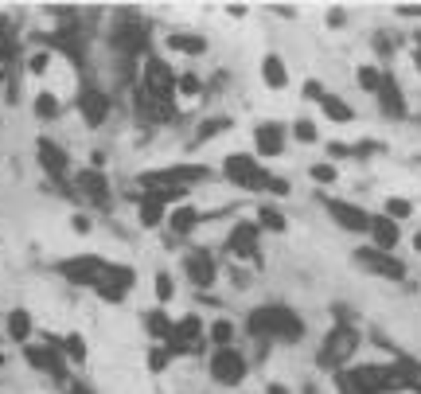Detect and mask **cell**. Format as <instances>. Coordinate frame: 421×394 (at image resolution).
Returning <instances> with one entry per match:
<instances>
[{"mask_svg": "<svg viewBox=\"0 0 421 394\" xmlns=\"http://www.w3.org/2000/svg\"><path fill=\"white\" fill-rule=\"evenodd\" d=\"M246 332L250 336H269V340H285V344H297L304 336V320L289 305H262L246 316Z\"/></svg>", "mask_w": 421, "mask_h": 394, "instance_id": "cell-1", "label": "cell"}, {"mask_svg": "<svg viewBox=\"0 0 421 394\" xmlns=\"http://www.w3.org/2000/svg\"><path fill=\"white\" fill-rule=\"evenodd\" d=\"M363 336L351 328V324H336L332 332L324 336V344H320V355H316V363L324 371H343V363H348L355 351H359Z\"/></svg>", "mask_w": 421, "mask_h": 394, "instance_id": "cell-2", "label": "cell"}, {"mask_svg": "<svg viewBox=\"0 0 421 394\" xmlns=\"http://www.w3.org/2000/svg\"><path fill=\"white\" fill-rule=\"evenodd\" d=\"M223 176H227L230 184L246 188V191H269V179H273L253 156H246V153H230L227 160H223Z\"/></svg>", "mask_w": 421, "mask_h": 394, "instance_id": "cell-3", "label": "cell"}, {"mask_svg": "<svg viewBox=\"0 0 421 394\" xmlns=\"http://www.w3.org/2000/svg\"><path fill=\"white\" fill-rule=\"evenodd\" d=\"M207 371H211V379L218 386H238L246 379V355L234 351V347H215L211 359H207Z\"/></svg>", "mask_w": 421, "mask_h": 394, "instance_id": "cell-4", "label": "cell"}, {"mask_svg": "<svg viewBox=\"0 0 421 394\" xmlns=\"http://www.w3.org/2000/svg\"><path fill=\"white\" fill-rule=\"evenodd\" d=\"M106 258L102 254H78V258H67V262H59L55 270H59L71 285H86V289H94V281L102 274H106Z\"/></svg>", "mask_w": 421, "mask_h": 394, "instance_id": "cell-5", "label": "cell"}, {"mask_svg": "<svg viewBox=\"0 0 421 394\" xmlns=\"http://www.w3.org/2000/svg\"><path fill=\"white\" fill-rule=\"evenodd\" d=\"M24 359L36 371L51 375L55 382H67V359L59 351V340H47V344H24Z\"/></svg>", "mask_w": 421, "mask_h": 394, "instance_id": "cell-6", "label": "cell"}, {"mask_svg": "<svg viewBox=\"0 0 421 394\" xmlns=\"http://www.w3.org/2000/svg\"><path fill=\"white\" fill-rule=\"evenodd\" d=\"M211 172L199 164H172V168H157V172H145L141 184L145 188H187V184H199L207 179Z\"/></svg>", "mask_w": 421, "mask_h": 394, "instance_id": "cell-7", "label": "cell"}, {"mask_svg": "<svg viewBox=\"0 0 421 394\" xmlns=\"http://www.w3.org/2000/svg\"><path fill=\"white\" fill-rule=\"evenodd\" d=\"M145 43H148V28L141 24L137 16H121L117 28H113V36H109V47L133 59V55H141V51H145Z\"/></svg>", "mask_w": 421, "mask_h": 394, "instance_id": "cell-8", "label": "cell"}, {"mask_svg": "<svg viewBox=\"0 0 421 394\" xmlns=\"http://www.w3.org/2000/svg\"><path fill=\"white\" fill-rule=\"evenodd\" d=\"M133 281H137V274H133L129 265H113V262H109L106 274L94 281V293L102 300H109V305H121V300H125V293L133 289Z\"/></svg>", "mask_w": 421, "mask_h": 394, "instance_id": "cell-9", "label": "cell"}, {"mask_svg": "<svg viewBox=\"0 0 421 394\" xmlns=\"http://www.w3.org/2000/svg\"><path fill=\"white\" fill-rule=\"evenodd\" d=\"M320 204H324L328 215L336 219V227H339V230H351V234H367V227H371V211H363V207L348 204V199H332V195H324Z\"/></svg>", "mask_w": 421, "mask_h": 394, "instance_id": "cell-10", "label": "cell"}, {"mask_svg": "<svg viewBox=\"0 0 421 394\" xmlns=\"http://www.w3.org/2000/svg\"><path fill=\"white\" fill-rule=\"evenodd\" d=\"M351 258H355V265H359V270H371V274L386 277V281H402V277H406V265L398 262L394 254L374 250V246H363V250H355Z\"/></svg>", "mask_w": 421, "mask_h": 394, "instance_id": "cell-11", "label": "cell"}, {"mask_svg": "<svg viewBox=\"0 0 421 394\" xmlns=\"http://www.w3.org/2000/svg\"><path fill=\"white\" fill-rule=\"evenodd\" d=\"M141 90H145V94H152V98H176V71H172L160 55H148V59H145V83H141Z\"/></svg>", "mask_w": 421, "mask_h": 394, "instance_id": "cell-12", "label": "cell"}, {"mask_svg": "<svg viewBox=\"0 0 421 394\" xmlns=\"http://www.w3.org/2000/svg\"><path fill=\"white\" fill-rule=\"evenodd\" d=\"M74 106H78V113H82V121L90 125V129H98V125L109 118V94L98 90V86H82Z\"/></svg>", "mask_w": 421, "mask_h": 394, "instance_id": "cell-13", "label": "cell"}, {"mask_svg": "<svg viewBox=\"0 0 421 394\" xmlns=\"http://www.w3.org/2000/svg\"><path fill=\"white\" fill-rule=\"evenodd\" d=\"M258 239H262L258 223H234V230L227 234V250L238 254V258H246V262H258V258H262Z\"/></svg>", "mask_w": 421, "mask_h": 394, "instance_id": "cell-14", "label": "cell"}, {"mask_svg": "<svg viewBox=\"0 0 421 394\" xmlns=\"http://www.w3.org/2000/svg\"><path fill=\"white\" fill-rule=\"evenodd\" d=\"M36 156H39V164H43V172H47L55 184L67 179V172H71V156L62 153L51 137H39V141H36Z\"/></svg>", "mask_w": 421, "mask_h": 394, "instance_id": "cell-15", "label": "cell"}, {"mask_svg": "<svg viewBox=\"0 0 421 394\" xmlns=\"http://www.w3.org/2000/svg\"><path fill=\"white\" fill-rule=\"evenodd\" d=\"M74 191L86 195L94 207L109 204V179H106V172H98V168H82V172L74 176Z\"/></svg>", "mask_w": 421, "mask_h": 394, "instance_id": "cell-16", "label": "cell"}, {"mask_svg": "<svg viewBox=\"0 0 421 394\" xmlns=\"http://www.w3.org/2000/svg\"><path fill=\"white\" fill-rule=\"evenodd\" d=\"M183 270H187V277H192L199 289H211L215 285V277H218V265H215V258L207 250H192L187 258H183Z\"/></svg>", "mask_w": 421, "mask_h": 394, "instance_id": "cell-17", "label": "cell"}, {"mask_svg": "<svg viewBox=\"0 0 421 394\" xmlns=\"http://www.w3.org/2000/svg\"><path fill=\"white\" fill-rule=\"evenodd\" d=\"M374 98L383 102L386 118H406V98H402V86L394 83V74H390V71H383V83H378Z\"/></svg>", "mask_w": 421, "mask_h": 394, "instance_id": "cell-18", "label": "cell"}, {"mask_svg": "<svg viewBox=\"0 0 421 394\" xmlns=\"http://www.w3.org/2000/svg\"><path fill=\"white\" fill-rule=\"evenodd\" d=\"M137 113L145 121H172L180 109H176V98H152L145 90H137Z\"/></svg>", "mask_w": 421, "mask_h": 394, "instance_id": "cell-19", "label": "cell"}, {"mask_svg": "<svg viewBox=\"0 0 421 394\" xmlns=\"http://www.w3.org/2000/svg\"><path fill=\"white\" fill-rule=\"evenodd\" d=\"M253 144H258L262 156H281V149H285V125L281 121H262L253 129Z\"/></svg>", "mask_w": 421, "mask_h": 394, "instance_id": "cell-20", "label": "cell"}, {"mask_svg": "<svg viewBox=\"0 0 421 394\" xmlns=\"http://www.w3.org/2000/svg\"><path fill=\"white\" fill-rule=\"evenodd\" d=\"M367 234L374 239V250H394L398 239H402V227H398L394 219H386V215H371V227H367Z\"/></svg>", "mask_w": 421, "mask_h": 394, "instance_id": "cell-21", "label": "cell"}, {"mask_svg": "<svg viewBox=\"0 0 421 394\" xmlns=\"http://www.w3.org/2000/svg\"><path fill=\"white\" fill-rule=\"evenodd\" d=\"M262 78H265V86H269V90H285L289 71H285L281 55H265V59H262Z\"/></svg>", "mask_w": 421, "mask_h": 394, "instance_id": "cell-22", "label": "cell"}, {"mask_svg": "<svg viewBox=\"0 0 421 394\" xmlns=\"http://www.w3.org/2000/svg\"><path fill=\"white\" fill-rule=\"evenodd\" d=\"M320 109H324V118H328V121H339V125L355 121V109H351L343 98H336V94H324V98H320Z\"/></svg>", "mask_w": 421, "mask_h": 394, "instance_id": "cell-23", "label": "cell"}, {"mask_svg": "<svg viewBox=\"0 0 421 394\" xmlns=\"http://www.w3.org/2000/svg\"><path fill=\"white\" fill-rule=\"evenodd\" d=\"M199 219H203V215H199L192 204H180V207H176V211L168 215V227L176 230V234H187V230L199 227Z\"/></svg>", "mask_w": 421, "mask_h": 394, "instance_id": "cell-24", "label": "cell"}, {"mask_svg": "<svg viewBox=\"0 0 421 394\" xmlns=\"http://www.w3.org/2000/svg\"><path fill=\"white\" fill-rule=\"evenodd\" d=\"M137 215H141V227H160L164 223V207L148 195H137Z\"/></svg>", "mask_w": 421, "mask_h": 394, "instance_id": "cell-25", "label": "cell"}, {"mask_svg": "<svg viewBox=\"0 0 421 394\" xmlns=\"http://www.w3.org/2000/svg\"><path fill=\"white\" fill-rule=\"evenodd\" d=\"M172 316L164 309H152V312H145V328H148V336H157V340H168L172 336Z\"/></svg>", "mask_w": 421, "mask_h": 394, "instance_id": "cell-26", "label": "cell"}, {"mask_svg": "<svg viewBox=\"0 0 421 394\" xmlns=\"http://www.w3.org/2000/svg\"><path fill=\"white\" fill-rule=\"evenodd\" d=\"M8 336L20 340V344H27V336H32V316H27V309H12V312H8Z\"/></svg>", "mask_w": 421, "mask_h": 394, "instance_id": "cell-27", "label": "cell"}, {"mask_svg": "<svg viewBox=\"0 0 421 394\" xmlns=\"http://www.w3.org/2000/svg\"><path fill=\"white\" fill-rule=\"evenodd\" d=\"M172 51H183V55H203L207 51V39L203 36H187V32H180V36L168 39Z\"/></svg>", "mask_w": 421, "mask_h": 394, "instance_id": "cell-28", "label": "cell"}, {"mask_svg": "<svg viewBox=\"0 0 421 394\" xmlns=\"http://www.w3.org/2000/svg\"><path fill=\"white\" fill-rule=\"evenodd\" d=\"M289 227V223H285V215H281V211H277V207H258V230H273V234H281V230Z\"/></svg>", "mask_w": 421, "mask_h": 394, "instance_id": "cell-29", "label": "cell"}, {"mask_svg": "<svg viewBox=\"0 0 421 394\" xmlns=\"http://www.w3.org/2000/svg\"><path fill=\"white\" fill-rule=\"evenodd\" d=\"M59 351H62V359H74V363H86V340L78 332H71V336H62L59 340Z\"/></svg>", "mask_w": 421, "mask_h": 394, "instance_id": "cell-30", "label": "cell"}, {"mask_svg": "<svg viewBox=\"0 0 421 394\" xmlns=\"http://www.w3.org/2000/svg\"><path fill=\"white\" fill-rule=\"evenodd\" d=\"M36 118H43V121L59 118V98H55V94H47V90H43V94L36 98Z\"/></svg>", "mask_w": 421, "mask_h": 394, "instance_id": "cell-31", "label": "cell"}, {"mask_svg": "<svg viewBox=\"0 0 421 394\" xmlns=\"http://www.w3.org/2000/svg\"><path fill=\"white\" fill-rule=\"evenodd\" d=\"M355 83H359L367 94H374V90H378V83H383V71H378V67H359Z\"/></svg>", "mask_w": 421, "mask_h": 394, "instance_id": "cell-32", "label": "cell"}, {"mask_svg": "<svg viewBox=\"0 0 421 394\" xmlns=\"http://www.w3.org/2000/svg\"><path fill=\"white\" fill-rule=\"evenodd\" d=\"M223 129H230V118H211L199 125V133H195V141H211V137H218Z\"/></svg>", "mask_w": 421, "mask_h": 394, "instance_id": "cell-33", "label": "cell"}, {"mask_svg": "<svg viewBox=\"0 0 421 394\" xmlns=\"http://www.w3.org/2000/svg\"><path fill=\"white\" fill-rule=\"evenodd\" d=\"M211 340H215V347H230V340H234V324H230V320H215V324H211Z\"/></svg>", "mask_w": 421, "mask_h": 394, "instance_id": "cell-34", "label": "cell"}, {"mask_svg": "<svg viewBox=\"0 0 421 394\" xmlns=\"http://www.w3.org/2000/svg\"><path fill=\"white\" fill-rule=\"evenodd\" d=\"M168 363H172V355H168V347H164V344L148 347V371H152V375H160Z\"/></svg>", "mask_w": 421, "mask_h": 394, "instance_id": "cell-35", "label": "cell"}, {"mask_svg": "<svg viewBox=\"0 0 421 394\" xmlns=\"http://www.w3.org/2000/svg\"><path fill=\"white\" fill-rule=\"evenodd\" d=\"M293 137H297V141H304V144H312L316 141V125L308 118H297V121H293Z\"/></svg>", "mask_w": 421, "mask_h": 394, "instance_id": "cell-36", "label": "cell"}, {"mask_svg": "<svg viewBox=\"0 0 421 394\" xmlns=\"http://www.w3.org/2000/svg\"><path fill=\"white\" fill-rule=\"evenodd\" d=\"M308 176H312L316 184H336L339 172H336V164H312L308 168Z\"/></svg>", "mask_w": 421, "mask_h": 394, "instance_id": "cell-37", "label": "cell"}, {"mask_svg": "<svg viewBox=\"0 0 421 394\" xmlns=\"http://www.w3.org/2000/svg\"><path fill=\"white\" fill-rule=\"evenodd\" d=\"M176 90L192 98V94H199V90H203V83H199L195 74H176Z\"/></svg>", "mask_w": 421, "mask_h": 394, "instance_id": "cell-38", "label": "cell"}, {"mask_svg": "<svg viewBox=\"0 0 421 394\" xmlns=\"http://www.w3.org/2000/svg\"><path fill=\"white\" fill-rule=\"evenodd\" d=\"M409 211H413V207L406 204V199H386V219H409Z\"/></svg>", "mask_w": 421, "mask_h": 394, "instance_id": "cell-39", "label": "cell"}, {"mask_svg": "<svg viewBox=\"0 0 421 394\" xmlns=\"http://www.w3.org/2000/svg\"><path fill=\"white\" fill-rule=\"evenodd\" d=\"M172 293H176V285H172V274H157V297H160V300H172Z\"/></svg>", "mask_w": 421, "mask_h": 394, "instance_id": "cell-40", "label": "cell"}, {"mask_svg": "<svg viewBox=\"0 0 421 394\" xmlns=\"http://www.w3.org/2000/svg\"><path fill=\"white\" fill-rule=\"evenodd\" d=\"M47 63H51V55H43V51H39V55H32V59H27V71H32V74H43V71H47Z\"/></svg>", "mask_w": 421, "mask_h": 394, "instance_id": "cell-41", "label": "cell"}, {"mask_svg": "<svg viewBox=\"0 0 421 394\" xmlns=\"http://www.w3.org/2000/svg\"><path fill=\"white\" fill-rule=\"evenodd\" d=\"M304 98H316V102H320V98H324V86L320 83H304Z\"/></svg>", "mask_w": 421, "mask_h": 394, "instance_id": "cell-42", "label": "cell"}, {"mask_svg": "<svg viewBox=\"0 0 421 394\" xmlns=\"http://www.w3.org/2000/svg\"><path fill=\"white\" fill-rule=\"evenodd\" d=\"M71 227L78 230V234H90V219H86V215H74V219H71Z\"/></svg>", "mask_w": 421, "mask_h": 394, "instance_id": "cell-43", "label": "cell"}, {"mask_svg": "<svg viewBox=\"0 0 421 394\" xmlns=\"http://www.w3.org/2000/svg\"><path fill=\"white\" fill-rule=\"evenodd\" d=\"M328 156H336V160H343V156H351L348 144H328Z\"/></svg>", "mask_w": 421, "mask_h": 394, "instance_id": "cell-44", "label": "cell"}, {"mask_svg": "<svg viewBox=\"0 0 421 394\" xmlns=\"http://www.w3.org/2000/svg\"><path fill=\"white\" fill-rule=\"evenodd\" d=\"M398 16H421V4H398Z\"/></svg>", "mask_w": 421, "mask_h": 394, "instance_id": "cell-45", "label": "cell"}, {"mask_svg": "<svg viewBox=\"0 0 421 394\" xmlns=\"http://www.w3.org/2000/svg\"><path fill=\"white\" fill-rule=\"evenodd\" d=\"M4 36H12V20L0 12V39H4Z\"/></svg>", "mask_w": 421, "mask_h": 394, "instance_id": "cell-46", "label": "cell"}, {"mask_svg": "<svg viewBox=\"0 0 421 394\" xmlns=\"http://www.w3.org/2000/svg\"><path fill=\"white\" fill-rule=\"evenodd\" d=\"M67 394H94V391H90L86 382H71V391H67Z\"/></svg>", "mask_w": 421, "mask_h": 394, "instance_id": "cell-47", "label": "cell"}, {"mask_svg": "<svg viewBox=\"0 0 421 394\" xmlns=\"http://www.w3.org/2000/svg\"><path fill=\"white\" fill-rule=\"evenodd\" d=\"M269 394H289V391H285V386H277V382H273V386H269Z\"/></svg>", "mask_w": 421, "mask_h": 394, "instance_id": "cell-48", "label": "cell"}, {"mask_svg": "<svg viewBox=\"0 0 421 394\" xmlns=\"http://www.w3.org/2000/svg\"><path fill=\"white\" fill-rule=\"evenodd\" d=\"M413 250L421 254V230H418V234H413Z\"/></svg>", "mask_w": 421, "mask_h": 394, "instance_id": "cell-49", "label": "cell"}, {"mask_svg": "<svg viewBox=\"0 0 421 394\" xmlns=\"http://www.w3.org/2000/svg\"><path fill=\"white\" fill-rule=\"evenodd\" d=\"M0 86H4V67H0Z\"/></svg>", "mask_w": 421, "mask_h": 394, "instance_id": "cell-50", "label": "cell"}]
</instances>
